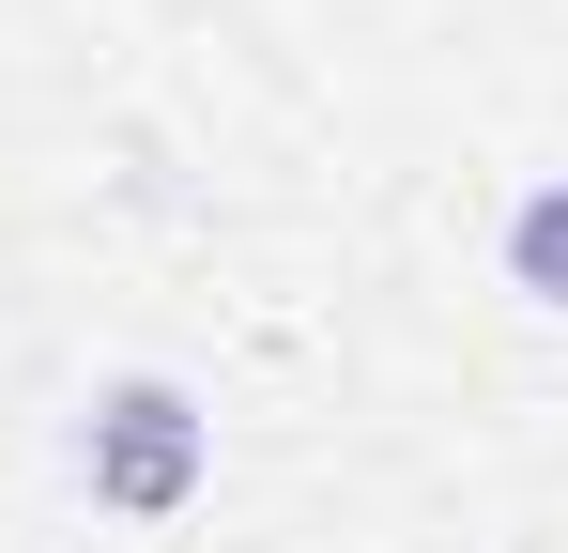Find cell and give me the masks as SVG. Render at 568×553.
Wrapping results in <instances>:
<instances>
[{
  "instance_id": "1",
  "label": "cell",
  "mask_w": 568,
  "mask_h": 553,
  "mask_svg": "<svg viewBox=\"0 0 568 553\" xmlns=\"http://www.w3.org/2000/svg\"><path fill=\"white\" fill-rule=\"evenodd\" d=\"M78 492L108 523H185L215 492V415H200L185 369H108L78 400Z\"/></svg>"
},
{
  "instance_id": "2",
  "label": "cell",
  "mask_w": 568,
  "mask_h": 553,
  "mask_svg": "<svg viewBox=\"0 0 568 553\" xmlns=\"http://www.w3.org/2000/svg\"><path fill=\"white\" fill-rule=\"evenodd\" d=\"M491 276H507L538 323H568V170H523V184H507V215H491Z\"/></svg>"
}]
</instances>
